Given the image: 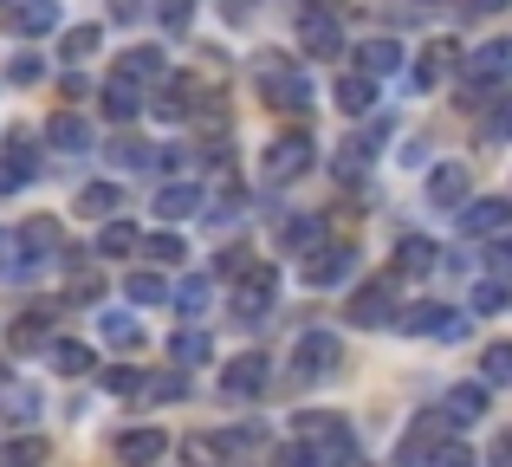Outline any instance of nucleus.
<instances>
[{"label":"nucleus","instance_id":"20e7f679","mask_svg":"<svg viewBox=\"0 0 512 467\" xmlns=\"http://www.w3.org/2000/svg\"><path fill=\"white\" fill-rule=\"evenodd\" d=\"M338 357H344L338 331H305V338H292V370H299V377H331Z\"/></svg>","mask_w":512,"mask_h":467},{"label":"nucleus","instance_id":"603ef678","mask_svg":"<svg viewBox=\"0 0 512 467\" xmlns=\"http://www.w3.org/2000/svg\"><path fill=\"white\" fill-rule=\"evenodd\" d=\"M493 467H512V442H500V448H493Z\"/></svg>","mask_w":512,"mask_h":467},{"label":"nucleus","instance_id":"9d476101","mask_svg":"<svg viewBox=\"0 0 512 467\" xmlns=\"http://www.w3.org/2000/svg\"><path fill=\"white\" fill-rule=\"evenodd\" d=\"M402 331H415V338H461L467 325L448 305H409V312H402Z\"/></svg>","mask_w":512,"mask_h":467},{"label":"nucleus","instance_id":"2f4dec72","mask_svg":"<svg viewBox=\"0 0 512 467\" xmlns=\"http://www.w3.org/2000/svg\"><path fill=\"white\" fill-rule=\"evenodd\" d=\"M52 331V312H26L20 325H13V351H33V344H46Z\"/></svg>","mask_w":512,"mask_h":467},{"label":"nucleus","instance_id":"79ce46f5","mask_svg":"<svg viewBox=\"0 0 512 467\" xmlns=\"http://www.w3.org/2000/svg\"><path fill=\"white\" fill-rule=\"evenodd\" d=\"M175 305H182V312L195 318L201 305H208V279H182V286H175Z\"/></svg>","mask_w":512,"mask_h":467},{"label":"nucleus","instance_id":"4be33fe9","mask_svg":"<svg viewBox=\"0 0 512 467\" xmlns=\"http://www.w3.org/2000/svg\"><path fill=\"white\" fill-rule=\"evenodd\" d=\"M331 98H338V111H344V117H363V111H370V104H376V85H370V78H363V72H344Z\"/></svg>","mask_w":512,"mask_h":467},{"label":"nucleus","instance_id":"bb28decb","mask_svg":"<svg viewBox=\"0 0 512 467\" xmlns=\"http://www.w3.org/2000/svg\"><path fill=\"white\" fill-rule=\"evenodd\" d=\"M188 98H195V85H188V78H169V85L156 91V117H163V124H182V117H188Z\"/></svg>","mask_w":512,"mask_h":467},{"label":"nucleus","instance_id":"9b49d317","mask_svg":"<svg viewBox=\"0 0 512 467\" xmlns=\"http://www.w3.org/2000/svg\"><path fill=\"white\" fill-rule=\"evenodd\" d=\"M448 72H461V46H448V39H435V46H428L422 52V59H415V91H435L441 85V78H448Z\"/></svg>","mask_w":512,"mask_h":467},{"label":"nucleus","instance_id":"49530a36","mask_svg":"<svg viewBox=\"0 0 512 467\" xmlns=\"http://www.w3.org/2000/svg\"><path fill=\"white\" fill-rule=\"evenodd\" d=\"M247 273H253V253L247 247H227L221 253V279H247Z\"/></svg>","mask_w":512,"mask_h":467},{"label":"nucleus","instance_id":"58836bf2","mask_svg":"<svg viewBox=\"0 0 512 467\" xmlns=\"http://www.w3.org/2000/svg\"><path fill=\"white\" fill-rule=\"evenodd\" d=\"M512 299L506 279H487V286H474V312H500V305Z\"/></svg>","mask_w":512,"mask_h":467},{"label":"nucleus","instance_id":"6e6552de","mask_svg":"<svg viewBox=\"0 0 512 467\" xmlns=\"http://www.w3.org/2000/svg\"><path fill=\"white\" fill-rule=\"evenodd\" d=\"M26 150H33V130H13V137H7V156H0V195H13V189H26V182H33L39 163Z\"/></svg>","mask_w":512,"mask_h":467},{"label":"nucleus","instance_id":"de8ad7c7","mask_svg":"<svg viewBox=\"0 0 512 467\" xmlns=\"http://www.w3.org/2000/svg\"><path fill=\"white\" fill-rule=\"evenodd\" d=\"M39 78H46V59L20 52V59H13V85H39Z\"/></svg>","mask_w":512,"mask_h":467},{"label":"nucleus","instance_id":"1a4fd4ad","mask_svg":"<svg viewBox=\"0 0 512 467\" xmlns=\"http://www.w3.org/2000/svg\"><path fill=\"white\" fill-rule=\"evenodd\" d=\"M299 46H305V52H318V59H331V52L344 46L338 20H331L325 7H305V13H299Z\"/></svg>","mask_w":512,"mask_h":467},{"label":"nucleus","instance_id":"a878e982","mask_svg":"<svg viewBox=\"0 0 512 467\" xmlns=\"http://www.w3.org/2000/svg\"><path fill=\"white\" fill-rule=\"evenodd\" d=\"M137 111H143L137 85H124V78H111V85H104V117H111V124H130Z\"/></svg>","mask_w":512,"mask_h":467},{"label":"nucleus","instance_id":"f03ea898","mask_svg":"<svg viewBox=\"0 0 512 467\" xmlns=\"http://www.w3.org/2000/svg\"><path fill=\"white\" fill-rule=\"evenodd\" d=\"M273 292H279V273L266 260H253V273L234 286V318L240 325H260V318H273Z\"/></svg>","mask_w":512,"mask_h":467},{"label":"nucleus","instance_id":"473e14b6","mask_svg":"<svg viewBox=\"0 0 512 467\" xmlns=\"http://www.w3.org/2000/svg\"><path fill=\"white\" fill-rule=\"evenodd\" d=\"M279 240H286V247H318V221L312 215H286V221H279Z\"/></svg>","mask_w":512,"mask_h":467},{"label":"nucleus","instance_id":"ea45409f","mask_svg":"<svg viewBox=\"0 0 512 467\" xmlns=\"http://www.w3.org/2000/svg\"><path fill=\"white\" fill-rule=\"evenodd\" d=\"M182 455H188V467H214V461H221V448H214V435H188Z\"/></svg>","mask_w":512,"mask_h":467},{"label":"nucleus","instance_id":"b1692460","mask_svg":"<svg viewBox=\"0 0 512 467\" xmlns=\"http://www.w3.org/2000/svg\"><path fill=\"white\" fill-rule=\"evenodd\" d=\"M208 331H175L169 338V357H175V370H195V364H208Z\"/></svg>","mask_w":512,"mask_h":467},{"label":"nucleus","instance_id":"c03bdc74","mask_svg":"<svg viewBox=\"0 0 512 467\" xmlns=\"http://www.w3.org/2000/svg\"><path fill=\"white\" fill-rule=\"evenodd\" d=\"M104 390H111V396H137L143 390V370H104Z\"/></svg>","mask_w":512,"mask_h":467},{"label":"nucleus","instance_id":"c9c22d12","mask_svg":"<svg viewBox=\"0 0 512 467\" xmlns=\"http://www.w3.org/2000/svg\"><path fill=\"white\" fill-rule=\"evenodd\" d=\"M98 46H104L98 26H72V33H65V59H91Z\"/></svg>","mask_w":512,"mask_h":467},{"label":"nucleus","instance_id":"3c124183","mask_svg":"<svg viewBox=\"0 0 512 467\" xmlns=\"http://www.w3.org/2000/svg\"><path fill=\"white\" fill-rule=\"evenodd\" d=\"M493 137H512V104H500V111H493Z\"/></svg>","mask_w":512,"mask_h":467},{"label":"nucleus","instance_id":"6ab92c4d","mask_svg":"<svg viewBox=\"0 0 512 467\" xmlns=\"http://www.w3.org/2000/svg\"><path fill=\"white\" fill-rule=\"evenodd\" d=\"M461 234H512V208H506V202H474V208H461Z\"/></svg>","mask_w":512,"mask_h":467},{"label":"nucleus","instance_id":"dca6fc26","mask_svg":"<svg viewBox=\"0 0 512 467\" xmlns=\"http://www.w3.org/2000/svg\"><path fill=\"white\" fill-rule=\"evenodd\" d=\"M480 416H487V383H454V396H448V422H454V429H474Z\"/></svg>","mask_w":512,"mask_h":467},{"label":"nucleus","instance_id":"f704fd0d","mask_svg":"<svg viewBox=\"0 0 512 467\" xmlns=\"http://www.w3.org/2000/svg\"><path fill=\"white\" fill-rule=\"evenodd\" d=\"M182 390H188V377H182V370H163V377H150V383H143V396H150V403H175Z\"/></svg>","mask_w":512,"mask_h":467},{"label":"nucleus","instance_id":"0eeeda50","mask_svg":"<svg viewBox=\"0 0 512 467\" xmlns=\"http://www.w3.org/2000/svg\"><path fill=\"white\" fill-rule=\"evenodd\" d=\"M305 169H312V143H305V137H279L273 150H266L260 176L266 182H292V176H305Z\"/></svg>","mask_w":512,"mask_h":467},{"label":"nucleus","instance_id":"c85d7f7f","mask_svg":"<svg viewBox=\"0 0 512 467\" xmlns=\"http://www.w3.org/2000/svg\"><path fill=\"white\" fill-rule=\"evenodd\" d=\"M52 364H59L65 377H85V370L98 364V357H91V344H78V338H59V344H52Z\"/></svg>","mask_w":512,"mask_h":467},{"label":"nucleus","instance_id":"ddd939ff","mask_svg":"<svg viewBox=\"0 0 512 467\" xmlns=\"http://www.w3.org/2000/svg\"><path fill=\"white\" fill-rule=\"evenodd\" d=\"M389 312H396V286H389V279H376V286H363L357 299H350V318H357V325H389Z\"/></svg>","mask_w":512,"mask_h":467},{"label":"nucleus","instance_id":"5fc2aeb1","mask_svg":"<svg viewBox=\"0 0 512 467\" xmlns=\"http://www.w3.org/2000/svg\"><path fill=\"white\" fill-rule=\"evenodd\" d=\"M500 266H512V234H506V240H500Z\"/></svg>","mask_w":512,"mask_h":467},{"label":"nucleus","instance_id":"cd10ccee","mask_svg":"<svg viewBox=\"0 0 512 467\" xmlns=\"http://www.w3.org/2000/svg\"><path fill=\"white\" fill-rule=\"evenodd\" d=\"M143 247V234L130 228V221H104V234H98V253L104 260H124V253H137Z\"/></svg>","mask_w":512,"mask_h":467},{"label":"nucleus","instance_id":"864d4df0","mask_svg":"<svg viewBox=\"0 0 512 467\" xmlns=\"http://www.w3.org/2000/svg\"><path fill=\"white\" fill-rule=\"evenodd\" d=\"M467 7H474V13H500L506 0H467Z\"/></svg>","mask_w":512,"mask_h":467},{"label":"nucleus","instance_id":"39448f33","mask_svg":"<svg viewBox=\"0 0 512 467\" xmlns=\"http://www.w3.org/2000/svg\"><path fill=\"white\" fill-rule=\"evenodd\" d=\"M506 72H512V39H493V46H480L474 59H461V85H474V91L500 85Z\"/></svg>","mask_w":512,"mask_h":467},{"label":"nucleus","instance_id":"a211bd4d","mask_svg":"<svg viewBox=\"0 0 512 467\" xmlns=\"http://www.w3.org/2000/svg\"><path fill=\"white\" fill-rule=\"evenodd\" d=\"M163 72H169V65H163V52H156V46H137V52L117 59V78H124V85H156Z\"/></svg>","mask_w":512,"mask_h":467},{"label":"nucleus","instance_id":"7ed1b4c3","mask_svg":"<svg viewBox=\"0 0 512 467\" xmlns=\"http://www.w3.org/2000/svg\"><path fill=\"white\" fill-rule=\"evenodd\" d=\"M350 273H357V247H344V240L305 247V279H312V286H344Z\"/></svg>","mask_w":512,"mask_h":467},{"label":"nucleus","instance_id":"7c9ffc66","mask_svg":"<svg viewBox=\"0 0 512 467\" xmlns=\"http://www.w3.org/2000/svg\"><path fill=\"white\" fill-rule=\"evenodd\" d=\"M124 299H130V305H163L169 286H163L156 273H130V279H124Z\"/></svg>","mask_w":512,"mask_h":467},{"label":"nucleus","instance_id":"e433bc0d","mask_svg":"<svg viewBox=\"0 0 512 467\" xmlns=\"http://www.w3.org/2000/svg\"><path fill=\"white\" fill-rule=\"evenodd\" d=\"M104 338H111V344H124V351H137V344H143V331H137V318L111 312V318H104Z\"/></svg>","mask_w":512,"mask_h":467},{"label":"nucleus","instance_id":"4c0bfd02","mask_svg":"<svg viewBox=\"0 0 512 467\" xmlns=\"http://www.w3.org/2000/svg\"><path fill=\"white\" fill-rule=\"evenodd\" d=\"M422 467H474V455H467L461 442H435V448H428V461H422Z\"/></svg>","mask_w":512,"mask_h":467},{"label":"nucleus","instance_id":"4468645a","mask_svg":"<svg viewBox=\"0 0 512 467\" xmlns=\"http://www.w3.org/2000/svg\"><path fill=\"white\" fill-rule=\"evenodd\" d=\"M428 202L435 208H461L467 202V169H454V163H441V169H428Z\"/></svg>","mask_w":512,"mask_h":467},{"label":"nucleus","instance_id":"f257e3e1","mask_svg":"<svg viewBox=\"0 0 512 467\" xmlns=\"http://www.w3.org/2000/svg\"><path fill=\"white\" fill-rule=\"evenodd\" d=\"M253 85H260V98L273 104V111H312V85H305L292 52H260V59H253Z\"/></svg>","mask_w":512,"mask_h":467},{"label":"nucleus","instance_id":"f8f14e48","mask_svg":"<svg viewBox=\"0 0 512 467\" xmlns=\"http://www.w3.org/2000/svg\"><path fill=\"white\" fill-rule=\"evenodd\" d=\"M163 448H169V435H163V429H124V435H117V461H124V467H150V461H163Z\"/></svg>","mask_w":512,"mask_h":467},{"label":"nucleus","instance_id":"423d86ee","mask_svg":"<svg viewBox=\"0 0 512 467\" xmlns=\"http://www.w3.org/2000/svg\"><path fill=\"white\" fill-rule=\"evenodd\" d=\"M266 377H273V370H266V357L247 351V357H234V364L221 370V396H227V403H247V396L266 390Z\"/></svg>","mask_w":512,"mask_h":467},{"label":"nucleus","instance_id":"5701e85b","mask_svg":"<svg viewBox=\"0 0 512 467\" xmlns=\"http://www.w3.org/2000/svg\"><path fill=\"white\" fill-rule=\"evenodd\" d=\"M195 208H201V189H195V182H169V189L156 195V215H163V221H188Z\"/></svg>","mask_w":512,"mask_h":467},{"label":"nucleus","instance_id":"c756f323","mask_svg":"<svg viewBox=\"0 0 512 467\" xmlns=\"http://www.w3.org/2000/svg\"><path fill=\"white\" fill-rule=\"evenodd\" d=\"M396 65H402V46H396V39H370V46H363V78L396 72Z\"/></svg>","mask_w":512,"mask_h":467},{"label":"nucleus","instance_id":"412c9836","mask_svg":"<svg viewBox=\"0 0 512 467\" xmlns=\"http://www.w3.org/2000/svg\"><path fill=\"white\" fill-rule=\"evenodd\" d=\"M46 143H52V150H91V124L78 111H59L46 124Z\"/></svg>","mask_w":512,"mask_h":467},{"label":"nucleus","instance_id":"a19ab883","mask_svg":"<svg viewBox=\"0 0 512 467\" xmlns=\"http://www.w3.org/2000/svg\"><path fill=\"white\" fill-rule=\"evenodd\" d=\"M143 253H150L156 266H175V260H182V240H175V234H150V240H143Z\"/></svg>","mask_w":512,"mask_h":467},{"label":"nucleus","instance_id":"4d7b16f0","mask_svg":"<svg viewBox=\"0 0 512 467\" xmlns=\"http://www.w3.org/2000/svg\"><path fill=\"white\" fill-rule=\"evenodd\" d=\"M0 7H7V0H0Z\"/></svg>","mask_w":512,"mask_h":467},{"label":"nucleus","instance_id":"a18cd8bd","mask_svg":"<svg viewBox=\"0 0 512 467\" xmlns=\"http://www.w3.org/2000/svg\"><path fill=\"white\" fill-rule=\"evenodd\" d=\"M487 383H512V344H493L487 351Z\"/></svg>","mask_w":512,"mask_h":467},{"label":"nucleus","instance_id":"37998d69","mask_svg":"<svg viewBox=\"0 0 512 467\" xmlns=\"http://www.w3.org/2000/svg\"><path fill=\"white\" fill-rule=\"evenodd\" d=\"M117 163H124V169H143V163H156V150H150V143H137V137H124V143H117Z\"/></svg>","mask_w":512,"mask_h":467},{"label":"nucleus","instance_id":"6e6d98bb","mask_svg":"<svg viewBox=\"0 0 512 467\" xmlns=\"http://www.w3.org/2000/svg\"><path fill=\"white\" fill-rule=\"evenodd\" d=\"M0 247H7V234H0Z\"/></svg>","mask_w":512,"mask_h":467},{"label":"nucleus","instance_id":"f3484780","mask_svg":"<svg viewBox=\"0 0 512 467\" xmlns=\"http://www.w3.org/2000/svg\"><path fill=\"white\" fill-rule=\"evenodd\" d=\"M52 26H59V0H20V7H13V33L46 39Z\"/></svg>","mask_w":512,"mask_h":467},{"label":"nucleus","instance_id":"09e8293b","mask_svg":"<svg viewBox=\"0 0 512 467\" xmlns=\"http://www.w3.org/2000/svg\"><path fill=\"white\" fill-rule=\"evenodd\" d=\"M98 292H104V279H98V273H72V299H78V305H91Z\"/></svg>","mask_w":512,"mask_h":467},{"label":"nucleus","instance_id":"2eb2a0df","mask_svg":"<svg viewBox=\"0 0 512 467\" xmlns=\"http://www.w3.org/2000/svg\"><path fill=\"white\" fill-rule=\"evenodd\" d=\"M435 260H441V247L428 234H402L396 240V273H415V279H422V273H435Z\"/></svg>","mask_w":512,"mask_h":467},{"label":"nucleus","instance_id":"aec40b11","mask_svg":"<svg viewBox=\"0 0 512 467\" xmlns=\"http://www.w3.org/2000/svg\"><path fill=\"white\" fill-rule=\"evenodd\" d=\"M13 247H20L26 260H46V253H59V221H46V215L26 221V228L13 234Z\"/></svg>","mask_w":512,"mask_h":467},{"label":"nucleus","instance_id":"72a5a7b5","mask_svg":"<svg viewBox=\"0 0 512 467\" xmlns=\"http://www.w3.org/2000/svg\"><path fill=\"white\" fill-rule=\"evenodd\" d=\"M39 461H46V442H39V435H20V442L0 455V467H39Z\"/></svg>","mask_w":512,"mask_h":467},{"label":"nucleus","instance_id":"8fccbe9b","mask_svg":"<svg viewBox=\"0 0 512 467\" xmlns=\"http://www.w3.org/2000/svg\"><path fill=\"white\" fill-rule=\"evenodd\" d=\"M188 13H195V0H163V26H169V33H182Z\"/></svg>","mask_w":512,"mask_h":467},{"label":"nucleus","instance_id":"393cba45","mask_svg":"<svg viewBox=\"0 0 512 467\" xmlns=\"http://www.w3.org/2000/svg\"><path fill=\"white\" fill-rule=\"evenodd\" d=\"M117 208H124V195H117L111 182H91V189L78 195V215H85V221H111Z\"/></svg>","mask_w":512,"mask_h":467}]
</instances>
